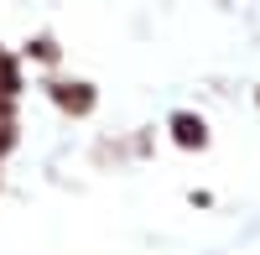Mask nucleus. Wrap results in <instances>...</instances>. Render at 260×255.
<instances>
[{"label":"nucleus","mask_w":260,"mask_h":255,"mask_svg":"<svg viewBox=\"0 0 260 255\" xmlns=\"http://www.w3.org/2000/svg\"><path fill=\"white\" fill-rule=\"evenodd\" d=\"M52 99L62 104V110H73V115H83V110L94 104V94L83 89V83H57V89H52Z\"/></svg>","instance_id":"nucleus-1"},{"label":"nucleus","mask_w":260,"mask_h":255,"mask_svg":"<svg viewBox=\"0 0 260 255\" xmlns=\"http://www.w3.org/2000/svg\"><path fill=\"white\" fill-rule=\"evenodd\" d=\"M172 131H177L182 146H203V125L192 120V115H177V120H172Z\"/></svg>","instance_id":"nucleus-2"},{"label":"nucleus","mask_w":260,"mask_h":255,"mask_svg":"<svg viewBox=\"0 0 260 255\" xmlns=\"http://www.w3.org/2000/svg\"><path fill=\"white\" fill-rule=\"evenodd\" d=\"M11 89H16V62H11V57H0V99H6Z\"/></svg>","instance_id":"nucleus-3"},{"label":"nucleus","mask_w":260,"mask_h":255,"mask_svg":"<svg viewBox=\"0 0 260 255\" xmlns=\"http://www.w3.org/2000/svg\"><path fill=\"white\" fill-rule=\"evenodd\" d=\"M11 146V120H0V151Z\"/></svg>","instance_id":"nucleus-4"}]
</instances>
